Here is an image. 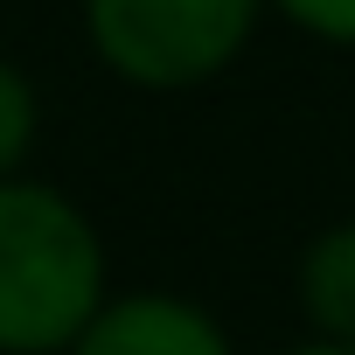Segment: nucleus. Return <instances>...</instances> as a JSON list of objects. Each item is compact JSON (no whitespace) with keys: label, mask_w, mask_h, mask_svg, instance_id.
Instances as JSON below:
<instances>
[{"label":"nucleus","mask_w":355,"mask_h":355,"mask_svg":"<svg viewBox=\"0 0 355 355\" xmlns=\"http://www.w3.org/2000/svg\"><path fill=\"white\" fill-rule=\"evenodd\" d=\"M98 237L49 189H0V348L42 355L98 313Z\"/></svg>","instance_id":"nucleus-1"},{"label":"nucleus","mask_w":355,"mask_h":355,"mask_svg":"<svg viewBox=\"0 0 355 355\" xmlns=\"http://www.w3.org/2000/svg\"><path fill=\"white\" fill-rule=\"evenodd\" d=\"M258 0H91V35L105 63L132 84H196L216 77L244 35Z\"/></svg>","instance_id":"nucleus-2"},{"label":"nucleus","mask_w":355,"mask_h":355,"mask_svg":"<svg viewBox=\"0 0 355 355\" xmlns=\"http://www.w3.org/2000/svg\"><path fill=\"white\" fill-rule=\"evenodd\" d=\"M77 355H230V348L196 306L146 293V300H119L112 313H98L77 334Z\"/></svg>","instance_id":"nucleus-3"},{"label":"nucleus","mask_w":355,"mask_h":355,"mask_svg":"<svg viewBox=\"0 0 355 355\" xmlns=\"http://www.w3.org/2000/svg\"><path fill=\"white\" fill-rule=\"evenodd\" d=\"M300 293H306V313H313L341 348H355V223L327 230V237L306 251Z\"/></svg>","instance_id":"nucleus-4"},{"label":"nucleus","mask_w":355,"mask_h":355,"mask_svg":"<svg viewBox=\"0 0 355 355\" xmlns=\"http://www.w3.org/2000/svg\"><path fill=\"white\" fill-rule=\"evenodd\" d=\"M28 132H35V98H28V84H21L8 63H0V174L21 160Z\"/></svg>","instance_id":"nucleus-5"},{"label":"nucleus","mask_w":355,"mask_h":355,"mask_svg":"<svg viewBox=\"0 0 355 355\" xmlns=\"http://www.w3.org/2000/svg\"><path fill=\"white\" fill-rule=\"evenodd\" d=\"M293 21H306L313 35H334V42H355V0H279Z\"/></svg>","instance_id":"nucleus-6"},{"label":"nucleus","mask_w":355,"mask_h":355,"mask_svg":"<svg viewBox=\"0 0 355 355\" xmlns=\"http://www.w3.org/2000/svg\"><path fill=\"white\" fill-rule=\"evenodd\" d=\"M300 355H355V348H341V341H334V348H300Z\"/></svg>","instance_id":"nucleus-7"}]
</instances>
